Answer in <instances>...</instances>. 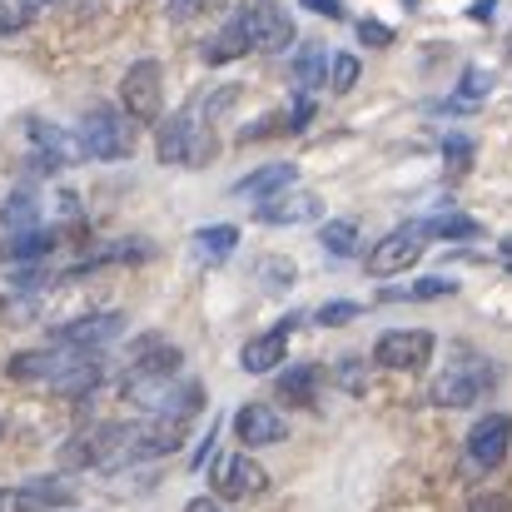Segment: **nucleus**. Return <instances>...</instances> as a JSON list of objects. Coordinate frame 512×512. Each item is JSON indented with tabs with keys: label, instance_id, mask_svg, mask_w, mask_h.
Returning a JSON list of instances; mask_svg holds the SVG:
<instances>
[{
	"label": "nucleus",
	"instance_id": "19",
	"mask_svg": "<svg viewBox=\"0 0 512 512\" xmlns=\"http://www.w3.org/2000/svg\"><path fill=\"white\" fill-rule=\"evenodd\" d=\"M254 45H249V35H244V20L239 15H229L209 40H204V60L209 65H229V60H239V55H249Z\"/></svg>",
	"mask_w": 512,
	"mask_h": 512
},
{
	"label": "nucleus",
	"instance_id": "7",
	"mask_svg": "<svg viewBox=\"0 0 512 512\" xmlns=\"http://www.w3.org/2000/svg\"><path fill=\"white\" fill-rule=\"evenodd\" d=\"M209 488H214V498H224V503H249V498H264V493H269V473H264L249 453H224V458H214V468H209Z\"/></svg>",
	"mask_w": 512,
	"mask_h": 512
},
{
	"label": "nucleus",
	"instance_id": "39",
	"mask_svg": "<svg viewBox=\"0 0 512 512\" xmlns=\"http://www.w3.org/2000/svg\"><path fill=\"white\" fill-rule=\"evenodd\" d=\"M189 512H229V508H219V498H194Z\"/></svg>",
	"mask_w": 512,
	"mask_h": 512
},
{
	"label": "nucleus",
	"instance_id": "20",
	"mask_svg": "<svg viewBox=\"0 0 512 512\" xmlns=\"http://www.w3.org/2000/svg\"><path fill=\"white\" fill-rule=\"evenodd\" d=\"M35 224H40V189L20 184V189L0 204V229H5V234H25V229H35Z\"/></svg>",
	"mask_w": 512,
	"mask_h": 512
},
{
	"label": "nucleus",
	"instance_id": "37",
	"mask_svg": "<svg viewBox=\"0 0 512 512\" xmlns=\"http://www.w3.org/2000/svg\"><path fill=\"white\" fill-rule=\"evenodd\" d=\"M219 0H170V15L174 20H189V15H204V10H214Z\"/></svg>",
	"mask_w": 512,
	"mask_h": 512
},
{
	"label": "nucleus",
	"instance_id": "33",
	"mask_svg": "<svg viewBox=\"0 0 512 512\" xmlns=\"http://www.w3.org/2000/svg\"><path fill=\"white\" fill-rule=\"evenodd\" d=\"M488 85H493V80H488V70H468V75H463V90H458V105L483 100V95H488Z\"/></svg>",
	"mask_w": 512,
	"mask_h": 512
},
{
	"label": "nucleus",
	"instance_id": "14",
	"mask_svg": "<svg viewBox=\"0 0 512 512\" xmlns=\"http://www.w3.org/2000/svg\"><path fill=\"white\" fill-rule=\"evenodd\" d=\"M120 334H125V314L100 309V314H85V319L60 324V329H55V343H65V348H85V353H100V348H110Z\"/></svg>",
	"mask_w": 512,
	"mask_h": 512
},
{
	"label": "nucleus",
	"instance_id": "3",
	"mask_svg": "<svg viewBox=\"0 0 512 512\" xmlns=\"http://www.w3.org/2000/svg\"><path fill=\"white\" fill-rule=\"evenodd\" d=\"M130 428L135 423H95V428L75 433L60 448V468H120V463H135L130 458Z\"/></svg>",
	"mask_w": 512,
	"mask_h": 512
},
{
	"label": "nucleus",
	"instance_id": "34",
	"mask_svg": "<svg viewBox=\"0 0 512 512\" xmlns=\"http://www.w3.org/2000/svg\"><path fill=\"white\" fill-rule=\"evenodd\" d=\"M314 115H319L314 95H304V90H299V100H294V110H289V130H309V125H314Z\"/></svg>",
	"mask_w": 512,
	"mask_h": 512
},
{
	"label": "nucleus",
	"instance_id": "23",
	"mask_svg": "<svg viewBox=\"0 0 512 512\" xmlns=\"http://www.w3.org/2000/svg\"><path fill=\"white\" fill-rule=\"evenodd\" d=\"M294 85L304 95H314V85H329V50L324 45H304L294 55Z\"/></svg>",
	"mask_w": 512,
	"mask_h": 512
},
{
	"label": "nucleus",
	"instance_id": "8",
	"mask_svg": "<svg viewBox=\"0 0 512 512\" xmlns=\"http://www.w3.org/2000/svg\"><path fill=\"white\" fill-rule=\"evenodd\" d=\"M239 20H244V35H249L254 50L284 55V50L294 45V15H289L279 0H249V5L239 10Z\"/></svg>",
	"mask_w": 512,
	"mask_h": 512
},
{
	"label": "nucleus",
	"instance_id": "24",
	"mask_svg": "<svg viewBox=\"0 0 512 512\" xmlns=\"http://www.w3.org/2000/svg\"><path fill=\"white\" fill-rule=\"evenodd\" d=\"M194 249H199L209 264H219V259H229V254L239 249V229H234V224H204V229H194Z\"/></svg>",
	"mask_w": 512,
	"mask_h": 512
},
{
	"label": "nucleus",
	"instance_id": "2",
	"mask_svg": "<svg viewBox=\"0 0 512 512\" xmlns=\"http://www.w3.org/2000/svg\"><path fill=\"white\" fill-rule=\"evenodd\" d=\"M75 140H80V150L90 160H105V165L110 160H130L135 155V120L125 110H115V105H95V110H85Z\"/></svg>",
	"mask_w": 512,
	"mask_h": 512
},
{
	"label": "nucleus",
	"instance_id": "32",
	"mask_svg": "<svg viewBox=\"0 0 512 512\" xmlns=\"http://www.w3.org/2000/svg\"><path fill=\"white\" fill-rule=\"evenodd\" d=\"M259 279H264V289H289L294 284V264L279 254V259H259Z\"/></svg>",
	"mask_w": 512,
	"mask_h": 512
},
{
	"label": "nucleus",
	"instance_id": "1",
	"mask_svg": "<svg viewBox=\"0 0 512 512\" xmlns=\"http://www.w3.org/2000/svg\"><path fill=\"white\" fill-rule=\"evenodd\" d=\"M493 383H498V368H493L483 353H458V358L433 378L428 398H433L438 408H473L478 398L493 393Z\"/></svg>",
	"mask_w": 512,
	"mask_h": 512
},
{
	"label": "nucleus",
	"instance_id": "9",
	"mask_svg": "<svg viewBox=\"0 0 512 512\" xmlns=\"http://www.w3.org/2000/svg\"><path fill=\"white\" fill-rule=\"evenodd\" d=\"M433 348H438V339L428 329H388L373 343V363L388 368V373H413L433 358Z\"/></svg>",
	"mask_w": 512,
	"mask_h": 512
},
{
	"label": "nucleus",
	"instance_id": "41",
	"mask_svg": "<svg viewBox=\"0 0 512 512\" xmlns=\"http://www.w3.org/2000/svg\"><path fill=\"white\" fill-rule=\"evenodd\" d=\"M508 60H512V30H508Z\"/></svg>",
	"mask_w": 512,
	"mask_h": 512
},
{
	"label": "nucleus",
	"instance_id": "13",
	"mask_svg": "<svg viewBox=\"0 0 512 512\" xmlns=\"http://www.w3.org/2000/svg\"><path fill=\"white\" fill-rule=\"evenodd\" d=\"M319 214H324V199H319L314 189H294V184L254 204V219H259V224H274V229H289V224H314Z\"/></svg>",
	"mask_w": 512,
	"mask_h": 512
},
{
	"label": "nucleus",
	"instance_id": "40",
	"mask_svg": "<svg viewBox=\"0 0 512 512\" xmlns=\"http://www.w3.org/2000/svg\"><path fill=\"white\" fill-rule=\"evenodd\" d=\"M473 15H478V20H493V0H478V5H473Z\"/></svg>",
	"mask_w": 512,
	"mask_h": 512
},
{
	"label": "nucleus",
	"instance_id": "28",
	"mask_svg": "<svg viewBox=\"0 0 512 512\" xmlns=\"http://www.w3.org/2000/svg\"><path fill=\"white\" fill-rule=\"evenodd\" d=\"M448 294H458L453 279H418L408 289H383V299H448Z\"/></svg>",
	"mask_w": 512,
	"mask_h": 512
},
{
	"label": "nucleus",
	"instance_id": "17",
	"mask_svg": "<svg viewBox=\"0 0 512 512\" xmlns=\"http://www.w3.org/2000/svg\"><path fill=\"white\" fill-rule=\"evenodd\" d=\"M60 244V229H25V234H10L5 244H0V259L5 264H40L50 249Z\"/></svg>",
	"mask_w": 512,
	"mask_h": 512
},
{
	"label": "nucleus",
	"instance_id": "16",
	"mask_svg": "<svg viewBox=\"0 0 512 512\" xmlns=\"http://www.w3.org/2000/svg\"><path fill=\"white\" fill-rule=\"evenodd\" d=\"M289 334H294V319H284L279 329H269V334L244 343V353H239L244 373H274V368L289 358Z\"/></svg>",
	"mask_w": 512,
	"mask_h": 512
},
{
	"label": "nucleus",
	"instance_id": "4",
	"mask_svg": "<svg viewBox=\"0 0 512 512\" xmlns=\"http://www.w3.org/2000/svg\"><path fill=\"white\" fill-rule=\"evenodd\" d=\"M160 160L165 165H194V170H204L209 160H214V130H209V120L204 115H194V110H179L170 115L165 125H160Z\"/></svg>",
	"mask_w": 512,
	"mask_h": 512
},
{
	"label": "nucleus",
	"instance_id": "6",
	"mask_svg": "<svg viewBox=\"0 0 512 512\" xmlns=\"http://www.w3.org/2000/svg\"><path fill=\"white\" fill-rule=\"evenodd\" d=\"M423 249H428V234H423V224H398L393 234H383L373 249H368V274L373 279H393V274H408L418 259H423Z\"/></svg>",
	"mask_w": 512,
	"mask_h": 512
},
{
	"label": "nucleus",
	"instance_id": "29",
	"mask_svg": "<svg viewBox=\"0 0 512 512\" xmlns=\"http://www.w3.org/2000/svg\"><path fill=\"white\" fill-rule=\"evenodd\" d=\"M358 75H363V65H358V55H329V85L339 90V95H348L353 85H358Z\"/></svg>",
	"mask_w": 512,
	"mask_h": 512
},
{
	"label": "nucleus",
	"instance_id": "18",
	"mask_svg": "<svg viewBox=\"0 0 512 512\" xmlns=\"http://www.w3.org/2000/svg\"><path fill=\"white\" fill-rule=\"evenodd\" d=\"M294 179H299V165L279 160V165H264V170H254V174H244V179H234V194H239V199H269V194L289 189Z\"/></svg>",
	"mask_w": 512,
	"mask_h": 512
},
{
	"label": "nucleus",
	"instance_id": "38",
	"mask_svg": "<svg viewBox=\"0 0 512 512\" xmlns=\"http://www.w3.org/2000/svg\"><path fill=\"white\" fill-rule=\"evenodd\" d=\"M314 15H324V20H343V5L339 0H304Z\"/></svg>",
	"mask_w": 512,
	"mask_h": 512
},
{
	"label": "nucleus",
	"instance_id": "21",
	"mask_svg": "<svg viewBox=\"0 0 512 512\" xmlns=\"http://www.w3.org/2000/svg\"><path fill=\"white\" fill-rule=\"evenodd\" d=\"M179 363H184V353H179L170 339H145L140 348H135V368H140V373L174 378V373H179Z\"/></svg>",
	"mask_w": 512,
	"mask_h": 512
},
{
	"label": "nucleus",
	"instance_id": "31",
	"mask_svg": "<svg viewBox=\"0 0 512 512\" xmlns=\"http://www.w3.org/2000/svg\"><path fill=\"white\" fill-rule=\"evenodd\" d=\"M443 160H448V174H463L473 165V140L468 135H448L443 140Z\"/></svg>",
	"mask_w": 512,
	"mask_h": 512
},
{
	"label": "nucleus",
	"instance_id": "26",
	"mask_svg": "<svg viewBox=\"0 0 512 512\" xmlns=\"http://www.w3.org/2000/svg\"><path fill=\"white\" fill-rule=\"evenodd\" d=\"M423 234H428V239H478L483 224L468 219V214H433V219L423 224Z\"/></svg>",
	"mask_w": 512,
	"mask_h": 512
},
{
	"label": "nucleus",
	"instance_id": "10",
	"mask_svg": "<svg viewBox=\"0 0 512 512\" xmlns=\"http://www.w3.org/2000/svg\"><path fill=\"white\" fill-rule=\"evenodd\" d=\"M512 448V418L508 413H488L468 428V473H493L503 468Z\"/></svg>",
	"mask_w": 512,
	"mask_h": 512
},
{
	"label": "nucleus",
	"instance_id": "11",
	"mask_svg": "<svg viewBox=\"0 0 512 512\" xmlns=\"http://www.w3.org/2000/svg\"><path fill=\"white\" fill-rule=\"evenodd\" d=\"M75 503V483L50 473V478H35V483H20V488H0V512H55Z\"/></svg>",
	"mask_w": 512,
	"mask_h": 512
},
{
	"label": "nucleus",
	"instance_id": "25",
	"mask_svg": "<svg viewBox=\"0 0 512 512\" xmlns=\"http://www.w3.org/2000/svg\"><path fill=\"white\" fill-rule=\"evenodd\" d=\"M319 244H324L334 259H353V254H358V224H353V219H329V224L319 229Z\"/></svg>",
	"mask_w": 512,
	"mask_h": 512
},
{
	"label": "nucleus",
	"instance_id": "5",
	"mask_svg": "<svg viewBox=\"0 0 512 512\" xmlns=\"http://www.w3.org/2000/svg\"><path fill=\"white\" fill-rule=\"evenodd\" d=\"M120 110L135 125H155L165 115V70L160 60H135L120 80Z\"/></svg>",
	"mask_w": 512,
	"mask_h": 512
},
{
	"label": "nucleus",
	"instance_id": "36",
	"mask_svg": "<svg viewBox=\"0 0 512 512\" xmlns=\"http://www.w3.org/2000/svg\"><path fill=\"white\" fill-rule=\"evenodd\" d=\"M339 383L348 388V393H363V388H368V378H363V363H358V358H343L339 363Z\"/></svg>",
	"mask_w": 512,
	"mask_h": 512
},
{
	"label": "nucleus",
	"instance_id": "30",
	"mask_svg": "<svg viewBox=\"0 0 512 512\" xmlns=\"http://www.w3.org/2000/svg\"><path fill=\"white\" fill-rule=\"evenodd\" d=\"M358 314H363V304H353V299H334V304L314 309V324H324V329H343V324H353Z\"/></svg>",
	"mask_w": 512,
	"mask_h": 512
},
{
	"label": "nucleus",
	"instance_id": "35",
	"mask_svg": "<svg viewBox=\"0 0 512 512\" xmlns=\"http://www.w3.org/2000/svg\"><path fill=\"white\" fill-rule=\"evenodd\" d=\"M358 40H363V45H373V50H383V45H393V30H388V25H378V20H358Z\"/></svg>",
	"mask_w": 512,
	"mask_h": 512
},
{
	"label": "nucleus",
	"instance_id": "42",
	"mask_svg": "<svg viewBox=\"0 0 512 512\" xmlns=\"http://www.w3.org/2000/svg\"><path fill=\"white\" fill-rule=\"evenodd\" d=\"M0 433H5V418H0Z\"/></svg>",
	"mask_w": 512,
	"mask_h": 512
},
{
	"label": "nucleus",
	"instance_id": "12",
	"mask_svg": "<svg viewBox=\"0 0 512 512\" xmlns=\"http://www.w3.org/2000/svg\"><path fill=\"white\" fill-rule=\"evenodd\" d=\"M30 130V145H35V155H30V170L40 174H60L70 160H80L85 150H80V140L70 135V130H60V125H50V120H30L25 125Z\"/></svg>",
	"mask_w": 512,
	"mask_h": 512
},
{
	"label": "nucleus",
	"instance_id": "22",
	"mask_svg": "<svg viewBox=\"0 0 512 512\" xmlns=\"http://www.w3.org/2000/svg\"><path fill=\"white\" fill-rule=\"evenodd\" d=\"M319 383H324V368H314V363H299V368H284L279 373V393L289 403H299V408H309L319 398Z\"/></svg>",
	"mask_w": 512,
	"mask_h": 512
},
{
	"label": "nucleus",
	"instance_id": "15",
	"mask_svg": "<svg viewBox=\"0 0 512 512\" xmlns=\"http://www.w3.org/2000/svg\"><path fill=\"white\" fill-rule=\"evenodd\" d=\"M234 438L244 448H269V443H284L289 438V423L274 403H244L234 413Z\"/></svg>",
	"mask_w": 512,
	"mask_h": 512
},
{
	"label": "nucleus",
	"instance_id": "27",
	"mask_svg": "<svg viewBox=\"0 0 512 512\" xmlns=\"http://www.w3.org/2000/svg\"><path fill=\"white\" fill-rule=\"evenodd\" d=\"M40 10H45V0H0V35H20Z\"/></svg>",
	"mask_w": 512,
	"mask_h": 512
}]
</instances>
